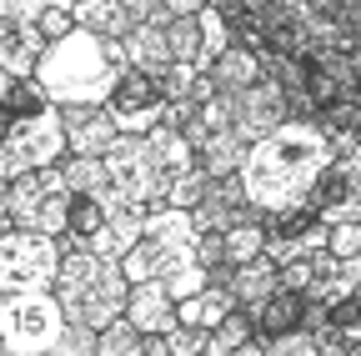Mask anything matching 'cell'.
Instances as JSON below:
<instances>
[{
    "instance_id": "obj_19",
    "label": "cell",
    "mask_w": 361,
    "mask_h": 356,
    "mask_svg": "<svg viewBox=\"0 0 361 356\" xmlns=\"http://www.w3.org/2000/svg\"><path fill=\"white\" fill-rule=\"evenodd\" d=\"M241 301H236V291L226 286V281H206L201 291H191V296H180V321L186 326H221L226 317H231Z\"/></svg>"
},
{
    "instance_id": "obj_4",
    "label": "cell",
    "mask_w": 361,
    "mask_h": 356,
    "mask_svg": "<svg viewBox=\"0 0 361 356\" xmlns=\"http://www.w3.org/2000/svg\"><path fill=\"white\" fill-rule=\"evenodd\" d=\"M126 276L130 281H166L176 296H191L211 281L206 261H201V226L186 206L156 201L146 211V226L126 251Z\"/></svg>"
},
{
    "instance_id": "obj_11",
    "label": "cell",
    "mask_w": 361,
    "mask_h": 356,
    "mask_svg": "<svg viewBox=\"0 0 361 356\" xmlns=\"http://www.w3.org/2000/svg\"><path fill=\"white\" fill-rule=\"evenodd\" d=\"M121 121V130H130V136H146V130H156L171 111V91H166V80L151 75V70H126V80L116 85V96L106 101Z\"/></svg>"
},
{
    "instance_id": "obj_28",
    "label": "cell",
    "mask_w": 361,
    "mask_h": 356,
    "mask_svg": "<svg viewBox=\"0 0 361 356\" xmlns=\"http://www.w3.org/2000/svg\"><path fill=\"white\" fill-rule=\"evenodd\" d=\"M51 6H80V0H0V25H25V20H40Z\"/></svg>"
},
{
    "instance_id": "obj_9",
    "label": "cell",
    "mask_w": 361,
    "mask_h": 356,
    "mask_svg": "<svg viewBox=\"0 0 361 356\" xmlns=\"http://www.w3.org/2000/svg\"><path fill=\"white\" fill-rule=\"evenodd\" d=\"M311 206L322 211V221H361V125L336 130V156L316 186Z\"/></svg>"
},
{
    "instance_id": "obj_33",
    "label": "cell",
    "mask_w": 361,
    "mask_h": 356,
    "mask_svg": "<svg viewBox=\"0 0 361 356\" xmlns=\"http://www.w3.org/2000/svg\"><path fill=\"white\" fill-rule=\"evenodd\" d=\"M121 6H126L135 20H161V25H166V0H121Z\"/></svg>"
},
{
    "instance_id": "obj_24",
    "label": "cell",
    "mask_w": 361,
    "mask_h": 356,
    "mask_svg": "<svg viewBox=\"0 0 361 356\" xmlns=\"http://www.w3.org/2000/svg\"><path fill=\"white\" fill-rule=\"evenodd\" d=\"M256 256H266V221H241L226 231V261L231 266H246Z\"/></svg>"
},
{
    "instance_id": "obj_8",
    "label": "cell",
    "mask_w": 361,
    "mask_h": 356,
    "mask_svg": "<svg viewBox=\"0 0 361 356\" xmlns=\"http://www.w3.org/2000/svg\"><path fill=\"white\" fill-rule=\"evenodd\" d=\"M61 266H66L61 236L11 226L6 241H0V286L6 291H56Z\"/></svg>"
},
{
    "instance_id": "obj_12",
    "label": "cell",
    "mask_w": 361,
    "mask_h": 356,
    "mask_svg": "<svg viewBox=\"0 0 361 356\" xmlns=\"http://www.w3.org/2000/svg\"><path fill=\"white\" fill-rule=\"evenodd\" d=\"M281 121H291V96H286V85L276 75H261L256 85L236 91V125L251 141L266 136V130H276Z\"/></svg>"
},
{
    "instance_id": "obj_18",
    "label": "cell",
    "mask_w": 361,
    "mask_h": 356,
    "mask_svg": "<svg viewBox=\"0 0 361 356\" xmlns=\"http://www.w3.org/2000/svg\"><path fill=\"white\" fill-rule=\"evenodd\" d=\"M231 291H236V301L246 311H261L271 296L281 291V266L271 261V256H256V261L236 266V271H231Z\"/></svg>"
},
{
    "instance_id": "obj_14",
    "label": "cell",
    "mask_w": 361,
    "mask_h": 356,
    "mask_svg": "<svg viewBox=\"0 0 361 356\" xmlns=\"http://www.w3.org/2000/svg\"><path fill=\"white\" fill-rule=\"evenodd\" d=\"M126 317L141 331H176L180 326V296L166 281H130Z\"/></svg>"
},
{
    "instance_id": "obj_6",
    "label": "cell",
    "mask_w": 361,
    "mask_h": 356,
    "mask_svg": "<svg viewBox=\"0 0 361 356\" xmlns=\"http://www.w3.org/2000/svg\"><path fill=\"white\" fill-rule=\"evenodd\" d=\"M66 306L56 291H6L0 296V351L6 356H51L66 341Z\"/></svg>"
},
{
    "instance_id": "obj_23",
    "label": "cell",
    "mask_w": 361,
    "mask_h": 356,
    "mask_svg": "<svg viewBox=\"0 0 361 356\" xmlns=\"http://www.w3.org/2000/svg\"><path fill=\"white\" fill-rule=\"evenodd\" d=\"M166 35H171V51L176 61H191L206 70V35H201V16H176L166 20Z\"/></svg>"
},
{
    "instance_id": "obj_16",
    "label": "cell",
    "mask_w": 361,
    "mask_h": 356,
    "mask_svg": "<svg viewBox=\"0 0 361 356\" xmlns=\"http://www.w3.org/2000/svg\"><path fill=\"white\" fill-rule=\"evenodd\" d=\"M121 40H126V56H130V66H135V70L166 75V70L176 66L171 35H166V25H161V20H135V25H130Z\"/></svg>"
},
{
    "instance_id": "obj_32",
    "label": "cell",
    "mask_w": 361,
    "mask_h": 356,
    "mask_svg": "<svg viewBox=\"0 0 361 356\" xmlns=\"http://www.w3.org/2000/svg\"><path fill=\"white\" fill-rule=\"evenodd\" d=\"M201 261H206V271L211 266H231L226 261V231H201Z\"/></svg>"
},
{
    "instance_id": "obj_20",
    "label": "cell",
    "mask_w": 361,
    "mask_h": 356,
    "mask_svg": "<svg viewBox=\"0 0 361 356\" xmlns=\"http://www.w3.org/2000/svg\"><path fill=\"white\" fill-rule=\"evenodd\" d=\"M211 75H216L221 91H246V85H256V80L266 75V66H261V51H251V46H241V40H236V46L211 66Z\"/></svg>"
},
{
    "instance_id": "obj_5",
    "label": "cell",
    "mask_w": 361,
    "mask_h": 356,
    "mask_svg": "<svg viewBox=\"0 0 361 356\" xmlns=\"http://www.w3.org/2000/svg\"><path fill=\"white\" fill-rule=\"evenodd\" d=\"M56 296L66 306V317L80 321V326H111L116 317H126V301H130V276L116 256H96L85 246H71L66 251V266H61V281H56Z\"/></svg>"
},
{
    "instance_id": "obj_34",
    "label": "cell",
    "mask_w": 361,
    "mask_h": 356,
    "mask_svg": "<svg viewBox=\"0 0 361 356\" xmlns=\"http://www.w3.org/2000/svg\"><path fill=\"white\" fill-rule=\"evenodd\" d=\"M211 6V0H166V20H176V16H201Z\"/></svg>"
},
{
    "instance_id": "obj_27",
    "label": "cell",
    "mask_w": 361,
    "mask_h": 356,
    "mask_svg": "<svg viewBox=\"0 0 361 356\" xmlns=\"http://www.w3.org/2000/svg\"><path fill=\"white\" fill-rule=\"evenodd\" d=\"M206 191H211V176H206V166H191L186 176H176L171 181V206H186V211H196L201 201H206Z\"/></svg>"
},
{
    "instance_id": "obj_31",
    "label": "cell",
    "mask_w": 361,
    "mask_h": 356,
    "mask_svg": "<svg viewBox=\"0 0 361 356\" xmlns=\"http://www.w3.org/2000/svg\"><path fill=\"white\" fill-rule=\"evenodd\" d=\"M40 25H45V35H51V40H61V35H71L80 20H75V6H51V11L40 16Z\"/></svg>"
},
{
    "instance_id": "obj_26",
    "label": "cell",
    "mask_w": 361,
    "mask_h": 356,
    "mask_svg": "<svg viewBox=\"0 0 361 356\" xmlns=\"http://www.w3.org/2000/svg\"><path fill=\"white\" fill-rule=\"evenodd\" d=\"M141 341H146V331L130 317H116L111 326H101V356H141Z\"/></svg>"
},
{
    "instance_id": "obj_17",
    "label": "cell",
    "mask_w": 361,
    "mask_h": 356,
    "mask_svg": "<svg viewBox=\"0 0 361 356\" xmlns=\"http://www.w3.org/2000/svg\"><path fill=\"white\" fill-rule=\"evenodd\" d=\"M246 151H251V136H246V130L231 121V125L211 130V136L196 146V161L206 166L211 181H221V176H236V171L246 166Z\"/></svg>"
},
{
    "instance_id": "obj_13",
    "label": "cell",
    "mask_w": 361,
    "mask_h": 356,
    "mask_svg": "<svg viewBox=\"0 0 361 356\" xmlns=\"http://www.w3.org/2000/svg\"><path fill=\"white\" fill-rule=\"evenodd\" d=\"M61 116H66L71 156H106L126 136L121 121H116V111L106 101H96V106H61Z\"/></svg>"
},
{
    "instance_id": "obj_7",
    "label": "cell",
    "mask_w": 361,
    "mask_h": 356,
    "mask_svg": "<svg viewBox=\"0 0 361 356\" xmlns=\"http://www.w3.org/2000/svg\"><path fill=\"white\" fill-rule=\"evenodd\" d=\"M66 156H71V136H66L61 106L6 116V130H0V181H16V176H25V171L61 166Z\"/></svg>"
},
{
    "instance_id": "obj_29",
    "label": "cell",
    "mask_w": 361,
    "mask_h": 356,
    "mask_svg": "<svg viewBox=\"0 0 361 356\" xmlns=\"http://www.w3.org/2000/svg\"><path fill=\"white\" fill-rule=\"evenodd\" d=\"M201 351H211V331L206 326H186V321H180L171 331V356H201Z\"/></svg>"
},
{
    "instance_id": "obj_10",
    "label": "cell",
    "mask_w": 361,
    "mask_h": 356,
    "mask_svg": "<svg viewBox=\"0 0 361 356\" xmlns=\"http://www.w3.org/2000/svg\"><path fill=\"white\" fill-rule=\"evenodd\" d=\"M106 166H111V176L135 196V201H146V206H156V201H166L171 196V166H166V156L156 151V141H151V130L146 136H126L106 151Z\"/></svg>"
},
{
    "instance_id": "obj_3",
    "label": "cell",
    "mask_w": 361,
    "mask_h": 356,
    "mask_svg": "<svg viewBox=\"0 0 361 356\" xmlns=\"http://www.w3.org/2000/svg\"><path fill=\"white\" fill-rule=\"evenodd\" d=\"M126 70H130L126 40L121 35H101V30H85V25H75L71 35L51 40V51H45L40 66H35L40 85L51 91L56 106L111 101L116 85L126 80Z\"/></svg>"
},
{
    "instance_id": "obj_21",
    "label": "cell",
    "mask_w": 361,
    "mask_h": 356,
    "mask_svg": "<svg viewBox=\"0 0 361 356\" xmlns=\"http://www.w3.org/2000/svg\"><path fill=\"white\" fill-rule=\"evenodd\" d=\"M75 20L85 30H101V35H126L135 25V16L121 6V0H80L75 6Z\"/></svg>"
},
{
    "instance_id": "obj_30",
    "label": "cell",
    "mask_w": 361,
    "mask_h": 356,
    "mask_svg": "<svg viewBox=\"0 0 361 356\" xmlns=\"http://www.w3.org/2000/svg\"><path fill=\"white\" fill-rule=\"evenodd\" d=\"M326 246H331L341 261H346V256H361V221H331Z\"/></svg>"
},
{
    "instance_id": "obj_25",
    "label": "cell",
    "mask_w": 361,
    "mask_h": 356,
    "mask_svg": "<svg viewBox=\"0 0 361 356\" xmlns=\"http://www.w3.org/2000/svg\"><path fill=\"white\" fill-rule=\"evenodd\" d=\"M251 331H256V317L246 306H236L231 317H226L221 326H211V351L206 356H226V351H241L246 341H251Z\"/></svg>"
},
{
    "instance_id": "obj_15",
    "label": "cell",
    "mask_w": 361,
    "mask_h": 356,
    "mask_svg": "<svg viewBox=\"0 0 361 356\" xmlns=\"http://www.w3.org/2000/svg\"><path fill=\"white\" fill-rule=\"evenodd\" d=\"M45 51H51V35H45L40 20L0 25V70H6V75H35Z\"/></svg>"
},
{
    "instance_id": "obj_1",
    "label": "cell",
    "mask_w": 361,
    "mask_h": 356,
    "mask_svg": "<svg viewBox=\"0 0 361 356\" xmlns=\"http://www.w3.org/2000/svg\"><path fill=\"white\" fill-rule=\"evenodd\" d=\"M331 156H336V130L322 116H291L276 130L256 136L241 166L251 206H261V216L306 206L322 186Z\"/></svg>"
},
{
    "instance_id": "obj_22",
    "label": "cell",
    "mask_w": 361,
    "mask_h": 356,
    "mask_svg": "<svg viewBox=\"0 0 361 356\" xmlns=\"http://www.w3.org/2000/svg\"><path fill=\"white\" fill-rule=\"evenodd\" d=\"M301 311H306V296H301V291H291V286H281V291L271 296L261 311H251V317H256V326H261V331L276 336V331H286V326H301Z\"/></svg>"
},
{
    "instance_id": "obj_2",
    "label": "cell",
    "mask_w": 361,
    "mask_h": 356,
    "mask_svg": "<svg viewBox=\"0 0 361 356\" xmlns=\"http://www.w3.org/2000/svg\"><path fill=\"white\" fill-rule=\"evenodd\" d=\"M66 186H71V226H66V251L85 246L96 256L126 261L146 226V201H135L106 166V156H66Z\"/></svg>"
}]
</instances>
